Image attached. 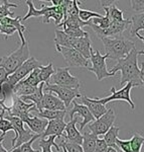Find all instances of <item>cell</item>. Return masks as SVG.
<instances>
[{"mask_svg": "<svg viewBox=\"0 0 144 152\" xmlns=\"http://www.w3.org/2000/svg\"><path fill=\"white\" fill-rule=\"evenodd\" d=\"M138 51L134 48L125 58L118 60L117 64L110 69L109 72L115 75L118 71H121L120 84L123 86L125 83H132L133 86H142L140 79V69L138 66Z\"/></svg>", "mask_w": 144, "mask_h": 152, "instance_id": "cell-1", "label": "cell"}, {"mask_svg": "<svg viewBox=\"0 0 144 152\" xmlns=\"http://www.w3.org/2000/svg\"><path fill=\"white\" fill-rule=\"evenodd\" d=\"M100 40L103 42L108 59H112V60L118 61L120 59L125 58L135 48V43L133 41L128 40L122 36L116 37V38H103Z\"/></svg>", "mask_w": 144, "mask_h": 152, "instance_id": "cell-2", "label": "cell"}, {"mask_svg": "<svg viewBox=\"0 0 144 152\" xmlns=\"http://www.w3.org/2000/svg\"><path fill=\"white\" fill-rule=\"evenodd\" d=\"M29 58H30V53H29L28 42L26 41L9 55L0 58V68H3L7 74L11 75Z\"/></svg>", "mask_w": 144, "mask_h": 152, "instance_id": "cell-3", "label": "cell"}, {"mask_svg": "<svg viewBox=\"0 0 144 152\" xmlns=\"http://www.w3.org/2000/svg\"><path fill=\"white\" fill-rule=\"evenodd\" d=\"M106 59H108V55H106V54L102 55L99 50L94 51L93 49H91V55H90L89 60L91 61L92 66L88 67V70L95 73L98 81H101L105 78L113 76L109 72L108 68H107Z\"/></svg>", "mask_w": 144, "mask_h": 152, "instance_id": "cell-4", "label": "cell"}, {"mask_svg": "<svg viewBox=\"0 0 144 152\" xmlns=\"http://www.w3.org/2000/svg\"><path fill=\"white\" fill-rule=\"evenodd\" d=\"M7 120L11 123L12 127L14 129V138L11 141V147L10 150L14 148H17L18 146L22 145L23 143L27 142L35 136V134H32V132L30 130L25 129L24 127V123L21 121L17 117H5Z\"/></svg>", "mask_w": 144, "mask_h": 152, "instance_id": "cell-5", "label": "cell"}, {"mask_svg": "<svg viewBox=\"0 0 144 152\" xmlns=\"http://www.w3.org/2000/svg\"><path fill=\"white\" fill-rule=\"evenodd\" d=\"M43 91L52 92L55 95H57L58 99L63 102L66 109L70 107V104L73 102V100H75V99H80L82 96V94L79 89L63 87L57 84H50V83H48V84L45 85Z\"/></svg>", "mask_w": 144, "mask_h": 152, "instance_id": "cell-6", "label": "cell"}, {"mask_svg": "<svg viewBox=\"0 0 144 152\" xmlns=\"http://www.w3.org/2000/svg\"><path fill=\"white\" fill-rule=\"evenodd\" d=\"M115 120V112H114L113 109H109L107 110L106 114H104L101 118L90 123L89 126H88V129L91 131L92 134L96 135L97 137L100 136V135H105L108 132V130L113 126Z\"/></svg>", "mask_w": 144, "mask_h": 152, "instance_id": "cell-7", "label": "cell"}, {"mask_svg": "<svg viewBox=\"0 0 144 152\" xmlns=\"http://www.w3.org/2000/svg\"><path fill=\"white\" fill-rule=\"evenodd\" d=\"M133 87L134 86L132 83L128 82L125 86L122 87L120 90H117L115 87H112L111 89H110L111 94H110L109 96L104 97V99H98V97H94V99L98 102H100L101 104H104V105L110 102H114V100H123V102H128L131 110L133 111V110L135 109V104H134V102L132 100V99H131V94H130L131 89H132Z\"/></svg>", "mask_w": 144, "mask_h": 152, "instance_id": "cell-8", "label": "cell"}, {"mask_svg": "<svg viewBox=\"0 0 144 152\" xmlns=\"http://www.w3.org/2000/svg\"><path fill=\"white\" fill-rule=\"evenodd\" d=\"M130 24H131L130 19H125L124 21H112L106 29L99 28L97 26L93 24L92 21L90 26L93 28V31H95V34H96L99 39H103V38H110V37L116 38V37L121 36L128 28V26Z\"/></svg>", "mask_w": 144, "mask_h": 152, "instance_id": "cell-9", "label": "cell"}, {"mask_svg": "<svg viewBox=\"0 0 144 152\" xmlns=\"http://www.w3.org/2000/svg\"><path fill=\"white\" fill-rule=\"evenodd\" d=\"M53 84L60 85L63 87L80 88V80L76 76L72 75L70 72V67H58L55 69V73L52 76Z\"/></svg>", "mask_w": 144, "mask_h": 152, "instance_id": "cell-10", "label": "cell"}, {"mask_svg": "<svg viewBox=\"0 0 144 152\" xmlns=\"http://www.w3.org/2000/svg\"><path fill=\"white\" fill-rule=\"evenodd\" d=\"M40 66H41V63L40 61L36 60L35 57H30L28 60H26L15 72L12 73L11 75H9L8 77H7L6 81L14 87L19 81H21V80H23L25 77H27L29 75V73L32 72L36 68H40Z\"/></svg>", "mask_w": 144, "mask_h": 152, "instance_id": "cell-11", "label": "cell"}, {"mask_svg": "<svg viewBox=\"0 0 144 152\" xmlns=\"http://www.w3.org/2000/svg\"><path fill=\"white\" fill-rule=\"evenodd\" d=\"M35 107V104L31 102H25L19 97H13L12 99V105L7 109V116L9 117H17L21 121L25 120L26 118L30 116L31 109Z\"/></svg>", "mask_w": 144, "mask_h": 152, "instance_id": "cell-12", "label": "cell"}, {"mask_svg": "<svg viewBox=\"0 0 144 152\" xmlns=\"http://www.w3.org/2000/svg\"><path fill=\"white\" fill-rule=\"evenodd\" d=\"M57 51L63 55L66 62L70 67H84L88 68L89 66V60L84 58L78 51L72 48L66 47H55Z\"/></svg>", "mask_w": 144, "mask_h": 152, "instance_id": "cell-13", "label": "cell"}, {"mask_svg": "<svg viewBox=\"0 0 144 152\" xmlns=\"http://www.w3.org/2000/svg\"><path fill=\"white\" fill-rule=\"evenodd\" d=\"M42 110H50V111H67L63 102L57 95L52 92L43 91V96L40 105L36 107L35 112H40Z\"/></svg>", "mask_w": 144, "mask_h": 152, "instance_id": "cell-14", "label": "cell"}, {"mask_svg": "<svg viewBox=\"0 0 144 152\" xmlns=\"http://www.w3.org/2000/svg\"><path fill=\"white\" fill-rule=\"evenodd\" d=\"M41 10V16L43 18V23H48L50 19L53 18L55 20V26H58L63 19V8L60 5L53 6V5H48V4H42L40 8Z\"/></svg>", "mask_w": 144, "mask_h": 152, "instance_id": "cell-15", "label": "cell"}, {"mask_svg": "<svg viewBox=\"0 0 144 152\" xmlns=\"http://www.w3.org/2000/svg\"><path fill=\"white\" fill-rule=\"evenodd\" d=\"M73 104H74L73 109L69 111L70 121L74 119V116L76 114L83 117V119H84V120H83L82 123H80V130L83 131L85 127H86V125L92 123V122H94L95 119H94V117L92 116L91 112L89 111V109H88L86 105L78 104V102H75V100H73Z\"/></svg>", "mask_w": 144, "mask_h": 152, "instance_id": "cell-16", "label": "cell"}, {"mask_svg": "<svg viewBox=\"0 0 144 152\" xmlns=\"http://www.w3.org/2000/svg\"><path fill=\"white\" fill-rule=\"evenodd\" d=\"M70 48L75 49L83 57L89 60L92 49V41L90 39V36L88 35L84 38H72Z\"/></svg>", "mask_w": 144, "mask_h": 152, "instance_id": "cell-17", "label": "cell"}, {"mask_svg": "<svg viewBox=\"0 0 144 152\" xmlns=\"http://www.w3.org/2000/svg\"><path fill=\"white\" fill-rule=\"evenodd\" d=\"M77 123H78V118L75 117L73 120H71L69 123L66 125V129L63 132V136L66 140L71 143L79 144L82 146L83 144V135L81 132L77 129Z\"/></svg>", "mask_w": 144, "mask_h": 152, "instance_id": "cell-18", "label": "cell"}, {"mask_svg": "<svg viewBox=\"0 0 144 152\" xmlns=\"http://www.w3.org/2000/svg\"><path fill=\"white\" fill-rule=\"evenodd\" d=\"M66 125L67 123L65 122V119H57L53 120V121H48L45 131L43 132L40 138L45 139V137L48 136H55L57 138H60L63 136Z\"/></svg>", "mask_w": 144, "mask_h": 152, "instance_id": "cell-19", "label": "cell"}, {"mask_svg": "<svg viewBox=\"0 0 144 152\" xmlns=\"http://www.w3.org/2000/svg\"><path fill=\"white\" fill-rule=\"evenodd\" d=\"M80 99H81L82 104L86 105L88 109H89V111L91 112L92 116L94 117L95 120L99 119L104 114H106L107 107L104 104H101L100 102H98L95 99H90L86 94H82V96Z\"/></svg>", "mask_w": 144, "mask_h": 152, "instance_id": "cell-20", "label": "cell"}, {"mask_svg": "<svg viewBox=\"0 0 144 152\" xmlns=\"http://www.w3.org/2000/svg\"><path fill=\"white\" fill-rule=\"evenodd\" d=\"M23 123L27 125L29 130L32 133H35L36 135H40L41 136L43 134V132L45 131L48 121H46L45 119H40V118L36 116H29L25 120H23Z\"/></svg>", "mask_w": 144, "mask_h": 152, "instance_id": "cell-21", "label": "cell"}, {"mask_svg": "<svg viewBox=\"0 0 144 152\" xmlns=\"http://www.w3.org/2000/svg\"><path fill=\"white\" fill-rule=\"evenodd\" d=\"M102 6H103L106 15H108L111 21H124L123 18L124 11L119 9L116 6L114 1H101Z\"/></svg>", "mask_w": 144, "mask_h": 152, "instance_id": "cell-22", "label": "cell"}, {"mask_svg": "<svg viewBox=\"0 0 144 152\" xmlns=\"http://www.w3.org/2000/svg\"><path fill=\"white\" fill-rule=\"evenodd\" d=\"M0 23L1 24H6V26H13L14 28L16 29V31L18 33V36L20 38L21 44H24L26 41L25 37H24V31H26V28L21 23V18L20 16H17V18H10V16H7V18H4L2 19H0Z\"/></svg>", "mask_w": 144, "mask_h": 152, "instance_id": "cell-23", "label": "cell"}, {"mask_svg": "<svg viewBox=\"0 0 144 152\" xmlns=\"http://www.w3.org/2000/svg\"><path fill=\"white\" fill-rule=\"evenodd\" d=\"M37 87L31 86V85L24 82L23 80H21V81H19L17 84L13 87V95H15L16 97L27 96V95H30V94H32L33 92H35Z\"/></svg>", "mask_w": 144, "mask_h": 152, "instance_id": "cell-24", "label": "cell"}, {"mask_svg": "<svg viewBox=\"0 0 144 152\" xmlns=\"http://www.w3.org/2000/svg\"><path fill=\"white\" fill-rule=\"evenodd\" d=\"M67 111H50V110H42L40 112H35V116L45 119L46 121H53L57 119H65Z\"/></svg>", "mask_w": 144, "mask_h": 152, "instance_id": "cell-25", "label": "cell"}, {"mask_svg": "<svg viewBox=\"0 0 144 152\" xmlns=\"http://www.w3.org/2000/svg\"><path fill=\"white\" fill-rule=\"evenodd\" d=\"M83 135V144L82 148L83 152H94L95 146H96V141L98 137L94 134H90L88 132H84Z\"/></svg>", "mask_w": 144, "mask_h": 152, "instance_id": "cell-26", "label": "cell"}, {"mask_svg": "<svg viewBox=\"0 0 144 152\" xmlns=\"http://www.w3.org/2000/svg\"><path fill=\"white\" fill-rule=\"evenodd\" d=\"M45 83H40L38 85L37 89H36L35 92H33L32 94L30 95H27V96H22V97H19L20 99H22L23 102H30L31 104H33L35 105V107H37L40 105L41 99H42V96H43V88H45Z\"/></svg>", "mask_w": 144, "mask_h": 152, "instance_id": "cell-27", "label": "cell"}, {"mask_svg": "<svg viewBox=\"0 0 144 152\" xmlns=\"http://www.w3.org/2000/svg\"><path fill=\"white\" fill-rule=\"evenodd\" d=\"M139 31H144V11L134 14L131 18L130 35L135 36Z\"/></svg>", "mask_w": 144, "mask_h": 152, "instance_id": "cell-28", "label": "cell"}, {"mask_svg": "<svg viewBox=\"0 0 144 152\" xmlns=\"http://www.w3.org/2000/svg\"><path fill=\"white\" fill-rule=\"evenodd\" d=\"M55 139L57 137L55 136H48V139H42L40 138V141H38V145L41 148L42 152H53L52 147L53 146L55 149L58 150V152H60V147L58 145L57 142H55Z\"/></svg>", "mask_w": 144, "mask_h": 152, "instance_id": "cell-29", "label": "cell"}, {"mask_svg": "<svg viewBox=\"0 0 144 152\" xmlns=\"http://www.w3.org/2000/svg\"><path fill=\"white\" fill-rule=\"evenodd\" d=\"M119 131H120L119 127L112 126L111 128L108 130V132L104 135V140L106 142L107 145H108V147H113V148L119 149L118 147L116 146V140H117V138H118Z\"/></svg>", "mask_w": 144, "mask_h": 152, "instance_id": "cell-30", "label": "cell"}, {"mask_svg": "<svg viewBox=\"0 0 144 152\" xmlns=\"http://www.w3.org/2000/svg\"><path fill=\"white\" fill-rule=\"evenodd\" d=\"M40 72H38V76H40V80L41 83H45V84H48L50 78L52 77L55 73V68H53V65L52 62H50L46 66L41 65L40 68H38Z\"/></svg>", "mask_w": 144, "mask_h": 152, "instance_id": "cell-31", "label": "cell"}, {"mask_svg": "<svg viewBox=\"0 0 144 152\" xmlns=\"http://www.w3.org/2000/svg\"><path fill=\"white\" fill-rule=\"evenodd\" d=\"M40 135H36L35 134V136L30 139L29 141L25 142L23 143L22 145L18 146L17 148H14V149H11L10 152H41V150H38V149H33L32 148V143L35 142V140L40 138Z\"/></svg>", "mask_w": 144, "mask_h": 152, "instance_id": "cell-32", "label": "cell"}, {"mask_svg": "<svg viewBox=\"0 0 144 152\" xmlns=\"http://www.w3.org/2000/svg\"><path fill=\"white\" fill-rule=\"evenodd\" d=\"M19 4L16 3H11V2L7 1V0H3L2 2H0V19L7 18V16H13V12L10 11V7H18Z\"/></svg>", "mask_w": 144, "mask_h": 152, "instance_id": "cell-33", "label": "cell"}, {"mask_svg": "<svg viewBox=\"0 0 144 152\" xmlns=\"http://www.w3.org/2000/svg\"><path fill=\"white\" fill-rule=\"evenodd\" d=\"M144 144V137L141 134L135 133L130 139V146L132 152H141L142 146Z\"/></svg>", "mask_w": 144, "mask_h": 152, "instance_id": "cell-34", "label": "cell"}, {"mask_svg": "<svg viewBox=\"0 0 144 152\" xmlns=\"http://www.w3.org/2000/svg\"><path fill=\"white\" fill-rule=\"evenodd\" d=\"M104 15H102L99 12H95V11H90L86 10V9H81L79 10V18L81 19L84 23H88L93 18H102Z\"/></svg>", "mask_w": 144, "mask_h": 152, "instance_id": "cell-35", "label": "cell"}, {"mask_svg": "<svg viewBox=\"0 0 144 152\" xmlns=\"http://www.w3.org/2000/svg\"><path fill=\"white\" fill-rule=\"evenodd\" d=\"M5 110H2V113L0 114V131L2 132L1 135H3V136H5L8 131L14 132V129L12 127L11 123L5 118Z\"/></svg>", "mask_w": 144, "mask_h": 152, "instance_id": "cell-36", "label": "cell"}, {"mask_svg": "<svg viewBox=\"0 0 144 152\" xmlns=\"http://www.w3.org/2000/svg\"><path fill=\"white\" fill-rule=\"evenodd\" d=\"M28 6V11L23 18H21V21L22 20H26V19L30 18H40L41 16V10L40 9H36L35 5H33V2L30 1V0H27L25 2Z\"/></svg>", "mask_w": 144, "mask_h": 152, "instance_id": "cell-37", "label": "cell"}, {"mask_svg": "<svg viewBox=\"0 0 144 152\" xmlns=\"http://www.w3.org/2000/svg\"><path fill=\"white\" fill-rule=\"evenodd\" d=\"M38 72H40V70H38V68H36V69L33 70L32 72L29 73V75L27 77L24 78L23 81L33 87H37L41 83L40 80V76H38Z\"/></svg>", "mask_w": 144, "mask_h": 152, "instance_id": "cell-38", "label": "cell"}, {"mask_svg": "<svg viewBox=\"0 0 144 152\" xmlns=\"http://www.w3.org/2000/svg\"><path fill=\"white\" fill-rule=\"evenodd\" d=\"M63 31H65L68 36L72 37V38H84V37L89 35L87 31H85L84 29L80 28H63Z\"/></svg>", "mask_w": 144, "mask_h": 152, "instance_id": "cell-39", "label": "cell"}, {"mask_svg": "<svg viewBox=\"0 0 144 152\" xmlns=\"http://www.w3.org/2000/svg\"><path fill=\"white\" fill-rule=\"evenodd\" d=\"M60 145H63L67 149L68 152H83V148L81 145L75 143H71L68 141H62L60 142Z\"/></svg>", "mask_w": 144, "mask_h": 152, "instance_id": "cell-40", "label": "cell"}, {"mask_svg": "<svg viewBox=\"0 0 144 152\" xmlns=\"http://www.w3.org/2000/svg\"><path fill=\"white\" fill-rule=\"evenodd\" d=\"M116 146L118 147L121 152H132L130 146V139L129 140H121V139L117 138Z\"/></svg>", "mask_w": 144, "mask_h": 152, "instance_id": "cell-41", "label": "cell"}, {"mask_svg": "<svg viewBox=\"0 0 144 152\" xmlns=\"http://www.w3.org/2000/svg\"><path fill=\"white\" fill-rule=\"evenodd\" d=\"M16 33V29L11 26H6V24H2L1 29H0V34L6 37H11Z\"/></svg>", "mask_w": 144, "mask_h": 152, "instance_id": "cell-42", "label": "cell"}, {"mask_svg": "<svg viewBox=\"0 0 144 152\" xmlns=\"http://www.w3.org/2000/svg\"><path fill=\"white\" fill-rule=\"evenodd\" d=\"M130 3L134 11H137L139 13L144 11V0H132Z\"/></svg>", "mask_w": 144, "mask_h": 152, "instance_id": "cell-43", "label": "cell"}, {"mask_svg": "<svg viewBox=\"0 0 144 152\" xmlns=\"http://www.w3.org/2000/svg\"><path fill=\"white\" fill-rule=\"evenodd\" d=\"M107 148H108V145L106 144L104 139H97L94 152H106Z\"/></svg>", "mask_w": 144, "mask_h": 152, "instance_id": "cell-44", "label": "cell"}, {"mask_svg": "<svg viewBox=\"0 0 144 152\" xmlns=\"http://www.w3.org/2000/svg\"><path fill=\"white\" fill-rule=\"evenodd\" d=\"M8 76L9 75L7 74V72L3 69V68H0V86H1L2 83L6 81V79H7Z\"/></svg>", "mask_w": 144, "mask_h": 152, "instance_id": "cell-45", "label": "cell"}, {"mask_svg": "<svg viewBox=\"0 0 144 152\" xmlns=\"http://www.w3.org/2000/svg\"><path fill=\"white\" fill-rule=\"evenodd\" d=\"M140 79L141 82H142V86H144V63L141 64V68H140Z\"/></svg>", "mask_w": 144, "mask_h": 152, "instance_id": "cell-46", "label": "cell"}, {"mask_svg": "<svg viewBox=\"0 0 144 152\" xmlns=\"http://www.w3.org/2000/svg\"><path fill=\"white\" fill-rule=\"evenodd\" d=\"M135 36L137 37L139 40H141L142 42H144V37H143V36H141V35H139V33L136 34ZM139 55H144V51H138V56H139Z\"/></svg>", "mask_w": 144, "mask_h": 152, "instance_id": "cell-47", "label": "cell"}, {"mask_svg": "<svg viewBox=\"0 0 144 152\" xmlns=\"http://www.w3.org/2000/svg\"><path fill=\"white\" fill-rule=\"evenodd\" d=\"M106 152H121L119 149H116V148H113V147H108L107 148Z\"/></svg>", "mask_w": 144, "mask_h": 152, "instance_id": "cell-48", "label": "cell"}, {"mask_svg": "<svg viewBox=\"0 0 144 152\" xmlns=\"http://www.w3.org/2000/svg\"><path fill=\"white\" fill-rule=\"evenodd\" d=\"M0 107H1L3 110H5V111H7V109H8V107H7V105H6L5 104H4V102H2L1 99H0Z\"/></svg>", "mask_w": 144, "mask_h": 152, "instance_id": "cell-49", "label": "cell"}, {"mask_svg": "<svg viewBox=\"0 0 144 152\" xmlns=\"http://www.w3.org/2000/svg\"><path fill=\"white\" fill-rule=\"evenodd\" d=\"M0 152H9L7 149H5V147L3 146V144L0 143Z\"/></svg>", "mask_w": 144, "mask_h": 152, "instance_id": "cell-50", "label": "cell"}, {"mask_svg": "<svg viewBox=\"0 0 144 152\" xmlns=\"http://www.w3.org/2000/svg\"><path fill=\"white\" fill-rule=\"evenodd\" d=\"M4 138H5V136H3V135H0V143H2V142H3Z\"/></svg>", "mask_w": 144, "mask_h": 152, "instance_id": "cell-51", "label": "cell"}, {"mask_svg": "<svg viewBox=\"0 0 144 152\" xmlns=\"http://www.w3.org/2000/svg\"><path fill=\"white\" fill-rule=\"evenodd\" d=\"M60 147H62V149H63V152H68V151H67V149H66L63 145H60Z\"/></svg>", "mask_w": 144, "mask_h": 152, "instance_id": "cell-52", "label": "cell"}, {"mask_svg": "<svg viewBox=\"0 0 144 152\" xmlns=\"http://www.w3.org/2000/svg\"><path fill=\"white\" fill-rule=\"evenodd\" d=\"M1 26H2V24H1V23H0V29H1Z\"/></svg>", "mask_w": 144, "mask_h": 152, "instance_id": "cell-53", "label": "cell"}, {"mask_svg": "<svg viewBox=\"0 0 144 152\" xmlns=\"http://www.w3.org/2000/svg\"><path fill=\"white\" fill-rule=\"evenodd\" d=\"M0 111H2V110H0Z\"/></svg>", "mask_w": 144, "mask_h": 152, "instance_id": "cell-54", "label": "cell"}]
</instances>
